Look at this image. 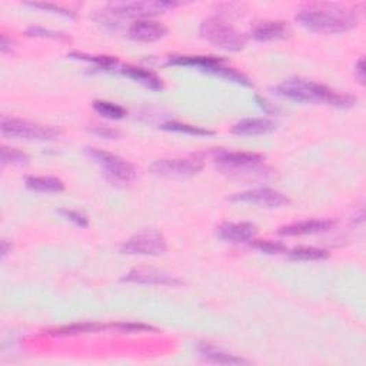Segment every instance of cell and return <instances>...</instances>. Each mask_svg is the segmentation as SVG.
<instances>
[{"instance_id": "1", "label": "cell", "mask_w": 366, "mask_h": 366, "mask_svg": "<svg viewBox=\"0 0 366 366\" xmlns=\"http://www.w3.org/2000/svg\"><path fill=\"white\" fill-rule=\"evenodd\" d=\"M305 29L319 35H339L358 26V16L346 6L335 3L310 5L296 14Z\"/></svg>"}, {"instance_id": "2", "label": "cell", "mask_w": 366, "mask_h": 366, "mask_svg": "<svg viewBox=\"0 0 366 366\" xmlns=\"http://www.w3.org/2000/svg\"><path fill=\"white\" fill-rule=\"evenodd\" d=\"M275 90L279 96L297 103H325L341 109L352 108L358 101L354 95L341 93L322 83L302 77H289L279 83Z\"/></svg>"}, {"instance_id": "3", "label": "cell", "mask_w": 366, "mask_h": 366, "mask_svg": "<svg viewBox=\"0 0 366 366\" xmlns=\"http://www.w3.org/2000/svg\"><path fill=\"white\" fill-rule=\"evenodd\" d=\"M199 33L210 45L226 52H241L247 42L242 32L219 18L205 19L199 27Z\"/></svg>"}, {"instance_id": "4", "label": "cell", "mask_w": 366, "mask_h": 366, "mask_svg": "<svg viewBox=\"0 0 366 366\" xmlns=\"http://www.w3.org/2000/svg\"><path fill=\"white\" fill-rule=\"evenodd\" d=\"M0 130H2V135L6 138L40 142L53 141L60 135V130L56 127L35 123L26 119L9 118V116H2V119H0Z\"/></svg>"}, {"instance_id": "5", "label": "cell", "mask_w": 366, "mask_h": 366, "mask_svg": "<svg viewBox=\"0 0 366 366\" xmlns=\"http://www.w3.org/2000/svg\"><path fill=\"white\" fill-rule=\"evenodd\" d=\"M215 162L219 166V169L228 173H243V175H263L268 169L265 166V158L254 152H228V151H216Z\"/></svg>"}, {"instance_id": "6", "label": "cell", "mask_w": 366, "mask_h": 366, "mask_svg": "<svg viewBox=\"0 0 366 366\" xmlns=\"http://www.w3.org/2000/svg\"><path fill=\"white\" fill-rule=\"evenodd\" d=\"M166 251H168V243L156 229L141 230L121 246V252L125 255L160 256L164 255Z\"/></svg>"}, {"instance_id": "7", "label": "cell", "mask_w": 366, "mask_h": 366, "mask_svg": "<svg viewBox=\"0 0 366 366\" xmlns=\"http://www.w3.org/2000/svg\"><path fill=\"white\" fill-rule=\"evenodd\" d=\"M85 152L96 162L102 166V169L109 175L112 179L119 182H130L136 178L138 171L135 164H132L126 159L121 158L119 155H114L102 149L96 147H86Z\"/></svg>"}, {"instance_id": "8", "label": "cell", "mask_w": 366, "mask_h": 366, "mask_svg": "<svg viewBox=\"0 0 366 366\" xmlns=\"http://www.w3.org/2000/svg\"><path fill=\"white\" fill-rule=\"evenodd\" d=\"M179 6L176 2H166V0H154V2H116L110 3L109 9L113 14L123 16L129 19H149L154 16L162 14Z\"/></svg>"}, {"instance_id": "9", "label": "cell", "mask_w": 366, "mask_h": 366, "mask_svg": "<svg viewBox=\"0 0 366 366\" xmlns=\"http://www.w3.org/2000/svg\"><path fill=\"white\" fill-rule=\"evenodd\" d=\"M204 169L202 160L191 159H158L151 166V171L156 176L168 179H188L197 175Z\"/></svg>"}, {"instance_id": "10", "label": "cell", "mask_w": 366, "mask_h": 366, "mask_svg": "<svg viewBox=\"0 0 366 366\" xmlns=\"http://www.w3.org/2000/svg\"><path fill=\"white\" fill-rule=\"evenodd\" d=\"M228 201L239 204H251L266 209H276L289 204V199L286 197V195L271 188H258L235 193L229 196Z\"/></svg>"}, {"instance_id": "11", "label": "cell", "mask_w": 366, "mask_h": 366, "mask_svg": "<svg viewBox=\"0 0 366 366\" xmlns=\"http://www.w3.org/2000/svg\"><path fill=\"white\" fill-rule=\"evenodd\" d=\"M122 282L127 284H139V285H158V286H180L182 280L171 273L155 268H135L129 271Z\"/></svg>"}, {"instance_id": "12", "label": "cell", "mask_w": 366, "mask_h": 366, "mask_svg": "<svg viewBox=\"0 0 366 366\" xmlns=\"http://www.w3.org/2000/svg\"><path fill=\"white\" fill-rule=\"evenodd\" d=\"M256 234L258 229L251 222H225L218 228L219 238L230 243H246Z\"/></svg>"}, {"instance_id": "13", "label": "cell", "mask_w": 366, "mask_h": 366, "mask_svg": "<svg viewBox=\"0 0 366 366\" xmlns=\"http://www.w3.org/2000/svg\"><path fill=\"white\" fill-rule=\"evenodd\" d=\"M166 35H168V27L159 22L149 21V19L136 21L129 27L130 39L136 40V42L151 43V42H156L164 38Z\"/></svg>"}, {"instance_id": "14", "label": "cell", "mask_w": 366, "mask_h": 366, "mask_svg": "<svg viewBox=\"0 0 366 366\" xmlns=\"http://www.w3.org/2000/svg\"><path fill=\"white\" fill-rule=\"evenodd\" d=\"M292 35V29L286 22L268 21L262 22L252 30V38L258 42H272L288 39Z\"/></svg>"}, {"instance_id": "15", "label": "cell", "mask_w": 366, "mask_h": 366, "mask_svg": "<svg viewBox=\"0 0 366 366\" xmlns=\"http://www.w3.org/2000/svg\"><path fill=\"white\" fill-rule=\"evenodd\" d=\"M334 226L332 221L325 219H310V221H302L296 222L292 225H286L279 228L278 234L282 236H301V235H315L322 234V232H328Z\"/></svg>"}, {"instance_id": "16", "label": "cell", "mask_w": 366, "mask_h": 366, "mask_svg": "<svg viewBox=\"0 0 366 366\" xmlns=\"http://www.w3.org/2000/svg\"><path fill=\"white\" fill-rule=\"evenodd\" d=\"M276 122L265 118H247L236 122L230 132L238 136H260L276 130Z\"/></svg>"}, {"instance_id": "17", "label": "cell", "mask_w": 366, "mask_h": 366, "mask_svg": "<svg viewBox=\"0 0 366 366\" xmlns=\"http://www.w3.org/2000/svg\"><path fill=\"white\" fill-rule=\"evenodd\" d=\"M121 73L130 77L132 80L141 83V85H143L145 88L151 89V90L159 92L163 89V82L156 73L143 69V68H139V66L126 64L121 69Z\"/></svg>"}, {"instance_id": "18", "label": "cell", "mask_w": 366, "mask_h": 366, "mask_svg": "<svg viewBox=\"0 0 366 366\" xmlns=\"http://www.w3.org/2000/svg\"><path fill=\"white\" fill-rule=\"evenodd\" d=\"M197 351L201 354V356L209 362L219 363V365H247L249 361L239 358L236 355L228 354L222 349L215 347L213 345L209 343H201L197 346Z\"/></svg>"}, {"instance_id": "19", "label": "cell", "mask_w": 366, "mask_h": 366, "mask_svg": "<svg viewBox=\"0 0 366 366\" xmlns=\"http://www.w3.org/2000/svg\"><path fill=\"white\" fill-rule=\"evenodd\" d=\"M25 185L27 189L40 193H60L64 191V183L55 176H27Z\"/></svg>"}, {"instance_id": "20", "label": "cell", "mask_w": 366, "mask_h": 366, "mask_svg": "<svg viewBox=\"0 0 366 366\" xmlns=\"http://www.w3.org/2000/svg\"><path fill=\"white\" fill-rule=\"evenodd\" d=\"M105 329H109V325L95 324V322H82V324H72L68 326H62L55 330H49L47 334L52 337H77V335H86V334H96V332H102Z\"/></svg>"}, {"instance_id": "21", "label": "cell", "mask_w": 366, "mask_h": 366, "mask_svg": "<svg viewBox=\"0 0 366 366\" xmlns=\"http://www.w3.org/2000/svg\"><path fill=\"white\" fill-rule=\"evenodd\" d=\"M225 60L215 56H171L166 62L168 66H195V68L209 72L216 64L223 63Z\"/></svg>"}, {"instance_id": "22", "label": "cell", "mask_w": 366, "mask_h": 366, "mask_svg": "<svg viewBox=\"0 0 366 366\" xmlns=\"http://www.w3.org/2000/svg\"><path fill=\"white\" fill-rule=\"evenodd\" d=\"M209 73H213L216 76L223 77V79H226L229 82L238 83V85L245 86V88H254V83H252L251 79H249L247 76H245L243 73L235 71V69L228 68V66H225V62L223 63H219V64H216L215 68H212L209 71Z\"/></svg>"}, {"instance_id": "23", "label": "cell", "mask_w": 366, "mask_h": 366, "mask_svg": "<svg viewBox=\"0 0 366 366\" xmlns=\"http://www.w3.org/2000/svg\"><path fill=\"white\" fill-rule=\"evenodd\" d=\"M291 260H325L329 258V252L325 249L313 247V246H302L295 247L288 252Z\"/></svg>"}, {"instance_id": "24", "label": "cell", "mask_w": 366, "mask_h": 366, "mask_svg": "<svg viewBox=\"0 0 366 366\" xmlns=\"http://www.w3.org/2000/svg\"><path fill=\"white\" fill-rule=\"evenodd\" d=\"M160 129L168 130V132H176V133H185L189 136H212L215 135V132L199 127V126H192L188 123H180V122H166L160 125Z\"/></svg>"}, {"instance_id": "25", "label": "cell", "mask_w": 366, "mask_h": 366, "mask_svg": "<svg viewBox=\"0 0 366 366\" xmlns=\"http://www.w3.org/2000/svg\"><path fill=\"white\" fill-rule=\"evenodd\" d=\"M93 109L99 114H102L103 118L114 119V121L123 119L125 116L127 114L125 108L116 105V103H112V102H106V101H95L93 102Z\"/></svg>"}, {"instance_id": "26", "label": "cell", "mask_w": 366, "mask_h": 366, "mask_svg": "<svg viewBox=\"0 0 366 366\" xmlns=\"http://www.w3.org/2000/svg\"><path fill=\"white\" fill-rule=\"evenodd\" d=\"M0 160H2V164L23 166L29 163V156L19 151V149L2 146V149H0Z\"/></svg>"}, {"instance_id": "27", "label": "cell", "mask_w": 366, "mask_h": 366, "mask_svg": "<svg viewBox=\"0 0 366 366\" xmlns=\"http://www.w3.org/2000/svg\"><path fill=\"white\" fill-rule=\"evenodd\" d=\"M69 58L72 59H79V60H86L90 63L97 64L101 69H112L114 68L116 64H118V60L112 56H90V55H85V53H79V52H72L69 53Z\"/></svg>"}, {"instance_id": "28", "label": "cell", "mask_w": 366, "mask_h": 366, "mask_svg": "<svg viewBox=\"0 0 366 366\" xmlns=\"http://www.w3.org/2000/svg\"><path fill=\"white\" fill-rule=\"evenodd\" d=\"M26 35L30 38H47V39H55V40H64L69 42L71 36L64 35L62 32L51 30V29H45L40 26H30L26 29Z\"/></svg>"}, {"instance_id": "29", "label": "cell", "mask_w": 366, "mask_h": 366, "mask_svg": "<svg viewBox=\"0 0 366 366\" xmlns=\"http://www.w3.org/2000/svg\"><path fill=\"white\" fill-rule=\"evenodd\" d=\"M252 247L268 255H279V254H285L288 251L284 243L273 242V241H255L252 242Z\"/></svg>"}, {"instance_id": "30", "label": "cell", "mask_w": 366, "mask_h": 366, "mask_svg": "<svg viewBox=\"0 0 366 366\" xmlns=\"http://www.w3.org/2000/svg\"><path fill=\"white\" fill-rule=\"evenodd\" d=\"M109 326L112 329L122 332V334H142V332L155 330L152 326H147L143 324H136V322H121V324H113Z\"/></svg>"}, {"instance_id": "31", "label": "cell", "mask_w": 366, "mask_h": 366, "mask_svg": "<svg viewBox=\"0 0 366 366\" xmlns=\"http://www.w3.org/2000/svg\"><path fill=\"white\" fill-rule=\"evenodd\" d=\"M64 219H68L73 222L79 228H88L89 226V219L85 213H82L79 210H72V209H59L58 210Z\"/></svg>"}, {"instance_id": "32", "label": "cell", "mask_w": 366, "mask_h": 366, "mask_svg": "<svg viewBox=\"0 0 366 366\" xmlns=\"http://www.w3.org/2000/svg\"><path fill=\"white\" fill-rule=\"evenodd\" d=\"M27 6H32V8H36V9H42V10H46V12H52V13H56V14H60V16H64V18H76V13L66 9V8H62L59 5H55V3H26Z\"/></svg>"}, {"instance_id": "33", "label": "cell", "mask_w": 366, "mask_h": 366, "mask_svg": "<svg viewBox=\"0 0 366 366\" xmlns=\"http://www.w3.org/2000/svg\"><path fill=\"white\" fill-rule=\"evenodd\" d=\"M89 130L93 133V135L99 136V138H103V139H119L121 138V132L112 129L109 126L105 125H93L89 127Z\"/></svg>"}, {"instance_id": "34", "label": "cell", "mask_w": 366, "mask_h": 366, "mask_svg": "<svg viewBox=\"0 0 366 366\" xmlns=\"http://www.w3.org/2000/svg\"><path fill=\"white\" fill-rule=\"evenodd\" d=\"M355 79L361 83V85H365V79H366V76H365V59L363 58H361L358 62H356V64H355Z\"/></svg>"}, {"instance_id": "35", "label": "cell", "mask_w": 366, "mask_h": 366, "mask_svg": "<svg viewBox=\"0 0 366 366\" xmlns=\"http://www.w3.org/2000/svg\"><path fill=\"white\" fill-rule=\"evenodd\" d=\"M13 46H14V40L3 33L2 38H0V52L9 53V52H12Z\"/></svg>"}, {"instance_id": "36", "label": "cell", "mask_w": 366, "mask_h": 366, "mask_svg": "<svg viewBox=\"0 0 366 366\" xmlns=\"http://www.w3.org/2000/svg\"><path fill=\"white\" fill-rule=\"evenodd\" d=\"M255 101H256V103L259 105V108H260L265 113L272 114V113L276 110L268 101H266V99H263V97L259 96V95H255Z\"/></svg>"}, {"instance_id": "37", "label": "cell", "mask_w": 366, "mask_h": 366, "mask_svg": "<svg viewBox=\"0 0 366 366\" xmlns=\"http://www.w3.org/2000/svg\"><path fill=\"white\" fill-rule=\"evenodd\" d=\"M12 247H13V245L9 241H6V239L2 241V243H0V252H2V258H5L12 251Z\"/></svg>"}]
</instances>
